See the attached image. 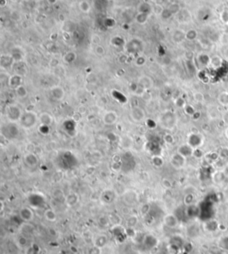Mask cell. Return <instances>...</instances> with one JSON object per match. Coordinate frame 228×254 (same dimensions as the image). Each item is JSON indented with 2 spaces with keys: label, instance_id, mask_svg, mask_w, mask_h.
Here are the masks:
<instances>
[{
  "label": "cell",
  "instance_id": "6da1fadb",
  "mask_svg": "<svg viewBox=\"0 0 228 254\" xmlns=\"http://www.w3.org/2000/svg\"><path fill=\"white\" fill-rule=\"evenodd\" d=\"M39 121V117L33 111H25L19 120V125L23 129H31L33 128L38 122Z\"/></svg>",
  "mask_w": 228,
  "mask_h": 254
},
{
  "label": "cell",
  "instance_id": "7a4b0ae2",
  "mask_svg": "<svg viewBox=\"0 0 228 254\" xmlns=\"http://www.w3.org/2000/svg\"><path fill=\"white\" fill-rule=\"evenodd\" d=\"M21 128L19 123L8 121L1 127V134L7 140H14L19 136Z\"/></svg>",
  "mask_w": 228,
  "mask_h": 254
},
{
  "label": "cell",
  "instance_id": "3957f363",
  "mask_svg": "<svg viewBox=\"0 0 228 254\" xmlns=\"http://www.w3.org/2000/svg\"><path fill=\"white\" fill-rule=\"evenodd\" d=\"M23 113V112L21 111L20 106H18L17 104H8L6 107V117L8 121L11 122H19L21 115Z\"/></svg>",
  "mask_w": 228,
  "mask_h": 254
},
{
  "label": "cell",
  "instance_id": "277c9868",
  "mask_svg": "<svg viewBox=\"0 0 228 254\" xmlns=\"http://www.w3.org/2000/svg\"><path fill=\"white\" fill-rule=\"evenodd\" d=\"M187 144L193 147L194 149H197L204 144V136L201 133H191L187 136Z\"/></svg>",
  "mask_w": 228,
  "mask_h": 254
},
{
  "label": "cell",
  "instance_id": "5b68a950",
  "mask_svg": "<svg viewBox=\"0 0 228 254\" xmlns=\"http://www.w3.org/2000/svg\"><path fill=\"white\" fill-rule=\"evenodd\" d=\"M130 117L133 121L136 123H140L144 121L146 119L145 111L140 106H134L130 111Z\"/></svg>",
  "mask_w": 228,
  "mask_h": 254
},
{
  "label": "cell",
  "instance_id": "8992f818",
  "mask_svg": "<svg viewBox=\"0 0 228 254\" xmlns=\"http://www.w3.org/2000/svg\"><path fill=\"white\" fill-rule=\"evenodd\" d=\"M186 159L185 157H184L183 155L178 154L177 152L174 154L171 158H170V164L172 165V167L176 169H181L185 166L186 164Z\"/></svg>",
  "mask_w": 228,
  "mask_h": 254
},
{
  "label": "cell",
  "instance_id": "52a82bcc",
  "mask_svg": "<svg viewBox=\"0 0 228 254\" xmlns=\"http://www.w3.org/2000/svg\"><path fill=\"white\" fill-rule=\"evenodd\" d=\"M111 232L114 236V238L116 240H120L121 242H122L123 241L125 240L128 235H127V229L124 228L123 227H121V225H114L113 227H112L111 229Z\"/></svg>",
  "mask_w": 228,
  "mask_h": 254
},
{
  "label": "cell",
  "instance_id": "ba28073f",
  "mask_svg": "<svg viewBox=\"0 0 228 254\" xmlns=\"http://www.w3.org/2000/svg\"><path fill=\"white\" fill-rule=\"evenodd\" d=\"M118 114L115 111H112V110H109V111H106L103 115V122L104 123V125L106 126H112L114 124L117 123L118 121Z\"/></svg>",
  "mask_w": 228,
  "mask_h": 254
},
{
  "label": "cell",
  "instance_id": "9c48e42d",
  "mask_svg": "<svg viewBox=\"0 0 228 254\" xmlns=\"http://www.w3.org/2000/svg\"><path fill=\"white\" fill-rule=\"evenodd\" d=\"M19 217L21 220H23L26 223H30V221L33 220L34 212L32 209L28 206L21 207L19 210Z\"/></svg>",
  "mask_w": 228,
  "mask_h": 254
},
{
  "label": "cell",
  "instance_id": "30bf717a",
  "mask_svg": "<svg viewBox=\"0 0 228 254\" xmlns=\"http://www.w3.org/2000/svg\"><path fill=\"white\" fill-rule=\"evenodd\" d=\"M163 223L168 228H176L179 225V219L175 214L168 213L163 218Z\"/></svg>",
  "mask_w": 228,
  "mask_h": 254
},
{
  "label": "cell",
  "instance_id": "8fae6325",
  "mask_svg": "<svg viewBox=\"0 0 228 254\" xmlns=\"http://www.w3.org/2000/svg\"><path fill=\"white\" fill-rule=\"evenodd\" d=\"M175 118H176V116L173 114V113L168 112V113H163V115L161 117V122L162 127H166L168 129L173 128V127L176 126V124L171 122V121H169V120H172V119H175Z\"/></svg>",
  "mask_w": 228,
  "mask_h": 254
},
{
  "label": "cell",
  "instance_id": "7c38bea8",
  "mask_svg": "<svg viewBox=\"0 0 228 254\" xmlns=\"http://www.w3.org/2000/svg\"><path fill=\"white\" fill-rule=\"evenodd\" d=\"M119 145L124 150H129L134 146V139L128 135H124L120 137Z\"/></svg>",
  "mask_w": 228,
  "mask_h": 254
},
{
  "label": "cell",
  "instance_id": "4fadbf2b",
  "mask_svg": "<svg viewBox=\"0 0 228 254\" xmlns=\"http://www.w3.org/2000/svg\"><path fill=\"white\" fill-rule=\"evenodd\" d=\"M50 91H51L50 93H51L52 97L54 98V100L60 102V101L63 100L64 97H65V91H64V89L62 87H59V86L53 87L51 88Z\"/></svg>",
  "mask_w": 228,
  "mask_h": 254
},
{
  "label": "cell",
  "instance_id": "5bb4252c",
  "mask_svg": "<svg viewBox=\"0 0 228 254\" xmlns=\"http://www.w3.org/2000/svg\"><path fill=\"white\" fill-rule=\"evenodd\" d=\"M178 154H180L183 155L184 157L188 158V157H192L194 156V149L191 145H189L187 143L186 144H183L181 145H179L177 148V151H176Z\"/></svg>",
  "mask_w": 228,
  "mask_h": 254
},
{
  "label": "cell",
  "instance_id": "9a60e30c",
  "mask_svg": "<svg viewBox=\"0 0 228 254\" xmlns=\"http://www.w3.org/2000/svg\"><path fill=\"white\" fill-rule=\"evenodd\" d=\"M24 162L28 167L34 168L39 164V157L37 156V154H33V153H29V154H26L24 155Z\"/></svg>",
  "mask_w": 228,
  "mask_h": 254
},
{
  "label": "cell",
  "instance_id": "2e32d148",
  "mask_svg": "<svg viewBox=\"0 0 228 254\" xmlns=\"http://www.w3.org/2000/svg\"><path fill=\"white\" fill-rule=\"evenodd\" d=\"M39 122H40L41 125L51 127L52 124L54 123V117L52 116V114L48 113V112L41 113L39 115Z\"/></svg>",
  "mask_w": 228,
  "mask_h": 254
},
{
  "label": "cell",
  "instance_id": "e0dca14e",
  "mask_svg": "<svg viewBox=\"0 0 228 254\" xmlns=\"http://www.w3.org/2000/svg\"><path fill=\"white\" fill-rule=\"evenodd\" d=\"M109 243V237H108L106 234H97L94 239V244L98 246L101 249H103L104 247H106Z\"/></svg>",
  "mask_w": 228,
  "mask_h": 254
},
{
  "label": "cell",
  "instance_id": "ac0fdd59",
  "mask_svg": "<svg viewBox=\"0 0 228 254\" xmlns=\"http://www.w3.org/2000/svg\"><path fill=\"white\" fill-rule=\"evenodd\" d=\"M79 202H80V195L75 192L70 193L65 197V203L68 207H74Z\"/></svg>",
  "mask_w": 228,
  "mask_h": 254
},
{
  "label": "cell",
  "instance_id": "d6986e66",
  "mask_svg": "<svg viewBox=\"0 0 228 254\" xmlns=\"http://www.w3.org/2000/svg\"><path fill=\"white\" fill-rule=\"evenodd\" d=\"M143 243L148 249H152V248H154L158 244V240L153 234H146V235H144Z\"/></svg>",
  "mask_w": 228,
  "mask_h": 254
},
{
  "label": "cell",
  "instance_id": "ffe728a7",
  "mask_svg": "<svg viewBox=\"0 0 228 254\" xmlns=\"http://www.w3.org/2000/svg\"><path fill=\"white\" fill-rule=\"evenodd\" d=\"M116 198V194L113 190L108 189L102 194V200L104 203H112Z\"/></svg>",
  "mask_w": 228,
  "mask_h": 254
},
{
  "label": "cell",
  "instance_id": "44dd1931",
  "mask_svg": "<svg viewBox=\"0 0 228 254\" xmlns=\"http://www.w3.org/2000/svg\"><path fill=\"white\" fill-rule=\"evenodd\" d=\"M44 217L49 222H55L57 220V213L53 209H47L44 212Z\"/></svg>",
  "mask_w": 228,
  "mask_h": 254
},
{
  "label": "cell",
  "instance_id": "7402d4cb",
  "mask_svg": "<svg viewBox=\"0 0 228 254\" xmlns=\"http://www.w3.org/2000/svg\"><path fill=\"white\" fill-rule=\"evenodd\" d=\"M15 94H16V95H17L19 98H21V99H24V98H26L28 96L27 88L24 87V86L21 85V86H19V87L15 88Z\"/></svg>",
  "mask_w": 228,
  "mask_h": 254
},
{
  "label": "cell",
  "instance_id": "603a6c76",
  "mask_svg": "<svg viewBox=\"0 0 228 254\" xmlns=\"http://www.w3.org/2000/svg\"><path fill=\"white\" fill-rule=\"evenodd\" d=\"M152 164L156 168H161L164 165V159L161 157V155H153L152 157Z\"/></svg>",
  "mask_w": 228,
  "mask_h": 254
},
{
  "label": "cell",
  "instance_id": "cb8c5ba5",
  "mask_svg": "<svg viewBox=\"0 0 228 254\" xmlns=\"http://www.w3.org/2000/svg\"><path fill=\"white\" fill-rule=\"evenodd\" d=\"M204 158H205V160H207L208 162H217L220 157H219V154L218 153L210 152V153H208L207 154H205Z\"/></svg>",
  "mask_w": 228,
  "mask_h": 254
},
{
  "label": "cell",
  "instance_id": "d4e9b609",
  "mask_svg": "<svg viewBox=\"0 0 228 254\" xmlns=\"http://www.w3.org/2000/svg\"><path fill=\"white\" fill-rule=\"evenodd\" d=\"M217 101L222 106H228V92H222L218 95Z\"/></svg>",
  "mask_w": 228,
  "mask_h": 254
},
{
  "label": "cell",
  "instance_id": "484cf974",
  "mask_svg": "<svg viewBox=\"0 0 228 254\" xmlns=\"http://www.w3.org/2000/svg\"><path fill=\"white\" fill-rule=\"evenodd\" d=\"M133 194V192L132 191H129V192H127L126 194H124V199H125V201L128 203V204H132V203H135L136 201H137V195L136 194H135L133 196H131Z\"/></svg>",
  "mask_w": 228,
  "mask_h": 254
},
{
  "label": "cell",
  "instance_id": "4316f807",
  "mask_svg": "<svg viewBox=\"0 0 228 254\" xmlns=\"http://www.w3.org/2000/svg\"><path fill=\"white\" fill-rule=\"evenodd\" d=\"M205 227H206V229L209 232H215L218 228V223H217V221L211 219V220H208L206 222Z\"/></svg>",
  "mask_w": 228,
  "mask_h": 254
},
{
  "label": "cell",
  "instance_id": "83f0119b",
  "mask_svg": "<svg viewBox=\"0 0 228 254\" xmlns=\"http://www.w3.org/2000/svg\"><path fill=\"white\" fill-rule=\"evenodd\" d=\"M102 250L98 246L94 245V243L93 244H90L88 245V247L87 249V252H86V254H102Z\"/></svg>",
  "mask_w": 228,
  "mask_h": 254
},
{
  "label": "cell",
  "instance_id": "f1b7e54d",
  "mask_svg": "<svg viewBox=\"0 0 228 254\" xmlns=\"http://www.w3.org/2000/svg\"><path fill=\"white\" fill-rule=\"evenodd\" d=\"M21 78L20 76H17V75H15V76H13L12 78H11V80H10V86H12L13 87H14V88H16V87H18L19 86H21Z\"/></svg>",
  "mask_w": 228,
  "mask_h": 254
},
{
  "label": "cell",
  "instance_id": "f546056e",
  "mask_svg": "<svg viewBox=\"0 0 228 254\" xmlns=\"http://www.w3.org/2000/svg\"><path fill=\"white\" fill-rule=\"evenodd\" d=\"M194 194H187L185 195V197H184V203H185L186 206L193 205V204H194Z\"/></svg>",
  "mask_w": 228,
  "mask_h": 254
},
{
  "label": "cell",
  "instance_id": "4dcf8cb0",
  "mask_svg": "<svg viewBox=\"0 0 228 254\" xmlns=\"http://www.w3.org/2000/svg\"><path fill=\"white\" fill-rule=\"evenodd\" d=\"M210 63H211V65H212L213 67H215V68H218V67H220L222 65V63H223V60H222L219 56L215 55L214 57H212V58H211V60H210Z\"/></svg>",
  "mask_w": 228,
  "mask_h": 254
},
{
  "label": "cell",
  "instance_id": "1f68e13d",
  "mask_svg": "<svg viewBox=\"0 0 228 254\" xmlns=\"http://www.w3.org/2000/svg\"><path fill=\"white\" fill-rule=\"evenodd\" d=\"M137 223H138V219L135 216H130L128 219H127V226H128V227L134 228L136 226Z\"/></svg>",
  "mask_w": 228,
  "mask_h": 254
},
{
  "label": "cell",
  "instance_id": "d6a6232c",
  "mask_svg": "<svg viewBox=\"0 0 228 254\" xmlns=\"http://www.w3.org/2000/svg\"><path fill=\"white\" fill-rule=\"evenodd\" d=\"M98 224H99V226H102V227H108L111 224V219L107 216H102L98 219Z\"/></svg>",
  "mask_w": 228,
  "mask_h": 254
},
{
  "label": "cell",
  "instance_id": "836d02e7",
  "mask_svg": "<svg viewBox=\"0 0 228 254\" xmlns=\"http://www.w3.org/2000/svg\"><path fill=\"white\" fill-rule=\"evenodd\" d=\"M163 141L167 145H173L175 143L174 136L170 133H166L163 136Z\"/></svg>",
  "mask_w": 228,
  "mask_h": 254
},
{
  "label": "cell",
  "instance_id": "e575fe53",
  "mask_svg": "<svg viewBox=\"0 0 228 254\" xmlns=\"http://www.w3.org/2000/svg\"><path fill=\"white\" fill-rule=\"evenodd\" d=\"M210 60H211V58L206 53H201V55L199 56V61L203 65H208V63H210Z\"/></svg>",
  "mask_w": 228,
  "mask_h": 254
},
{
  "label": "cell",
  "instance_id": "d590c367",
  "mask_svg": "<svg viewBox=\"0 0 228 254\" xmlns=\"http://www.w3.org/2000/svg\"><path fill=\"white\" fill-rule=\"evenodd\" d=\"M17 243L21 248H24L25 246H27L28 244V240L27 238L23 235H20L18 237V240H17Z\"/></svg>",
  "mask_w": 228,
  "mask_h": 254
},
{
  "label": "cell",
  "instance_id": "8d00e7d4",
  "mask_svg": "<svg viewBox=\"0 0 228 254\" xmlns=\"http://www.w3.org/2000/svg\"><path fill=\"white\" fill-rule=\"evenodd\" d=\"M184 111H185V113L187 114V115H189V116H193L194 114L195 113V112H196V110H195L194 107L192 106L191 104H186L185 105V107L184 108Z\"/></svg>",
  "mask_w": 228,
  "mask_h": 254
},
{
  "label": "cell",
  "instance_id": "74e56055",
  "mask_svg": "<svg viewBox=\"0 0 228 254\" xmlns=\"http://www.w3.org/2000/svg\"><path fill=\"white\" fill-rule=\"evenodd\" d=\"M218 244H219V246L221 248L228 251V236L222 237L220 241H219V242H218Z\"/></svg>",
  "mask_w": 228,
  "mask_h": 254
},
{
  "label": "cell",
  "instance_id": "f35d334b",
  "mask_svg": "<svg viewBox=\"0 0 228 254\" xmlns=\"http://www.w3.org/2000/svg\"><path fill=\"white\" fill-rule=\"evenodd\" d=\"M175 104H176V106L178 107V108H183L184 109L186 105V103H185V100L184 98L179 97V98H177L176 100L175 101Z\"/></svg>",
  "mask_w": 228,
  "mask_h": 254
},
{
  "label": "cell",
  "instance_id": "ab89813d",
  "mask_svg": "<svg viewBox=\"0 0 228 254\" xmlns=\"http://www.w3.org/2000/svg\"><path fill=\"white\" fill-rule=\"evenodd\" d=\"M194 99L197 103H202L204 101V95L201 92H195L194 94Z\"/></svg>",
  "mask_w": 228,
  "mask_h": 254
},
{
  "label": "cell",
  "instance_id": "60d3db41",
  "mask_svg": "<svg viewBox=\"0 0 228 254\" xmlns=\"http://www.w3.org/2000/svg\"><path fill=\"white\" fill-rule=\"evenodd\" d=\"M218 154L221 159H226L228 157V147H222Z\"/></svg>",
  "mask_w": 228,
  "mask_h": 254
},
{
  "label": "cell",
  "instance_id": "b9f144b4",
  "mask_svg": "<svg viewBox=\"0 0 228 254\" xmlns=\"http://www.w3.org/2000/svg\"><path fill=\"white\" fill-rule=\"evenodd\" d=\"M161 185L165 189H170L172 187V182L168 178H163L161 180Z\"/></svg>",
  "mask_w": 228,
  "mask_h": 254
},
{
  "label": "cell",
  "instance_id": "7bdbcfd3",
  "mask_svg": "<svg viewBox=\"0 0 228 254\" xmlns=\"http://www.w3.org/2000/svg\"><path fill=\"white\" fill-rule=\"evenodd\" d=\"M194 156L195 158H197V159H200V158H202L204 156V154H203V152L201 151L200 148H197V149H194Z\"/></svg>",
  "mask_w": 228,
  "mask_h": 254
},
{
  "label": "cell",
  "instance_id": "ee69618b",
  "mask_svg": "<svg viewBox=\"0 0 228 254\" xmlns=\"http://www.w3.org/2000/svg\"><path fill=\"white\" fill-rule=\"evenodd\" d=\"M196 37H197V33H196V31H194V30H190L187 33V35H186V38L189 40L194 39Z\"/></svg>",
  "mask_w": 228,
  "mask_h": 254
},
{
  "label": "cell",
  "instance_id": "f6af8a7d",
  "mask_svg": "<svg viewBox=\"0 0 228 254\" xmlns=\"http://www.w3.org/2000/svg\"><path fill=\"white\" fill-rule=\"evenodd\" d=\"M222 120L225 124L228 125V110H226L222 115Z\"/></svg>",
  "mask_w": 228,
  "mask_h": 254
},
{
  "label": "cell",
  "instance_id": "bcb514c9",
  "mask_svg": "<svg viewBox=\"0 0 228 254\" xmlns=\"http://www.w3.org/2000/svg\"><path fill=\"white\" fill-rule=\"evenodd\" d=\"M201 113H200V112H198V111H196V112H195V113L192 116V118H193V119H194V120H198L199 119H200V118H201Z\"/></svg>",
  "mask_w": 228,
  "mask_h": 254
},
{
  "label": "cell",
  "instance_id": "7dc6e473",
  "mask_svg": "<svg viewBox=\"0 0 228 254\" xmlns=\"http://www.w3.org/2000/svg\"><path fill=\"white\" fill-rule=\"evenodd\" d=\"M225 136H226V137L228 139V127H226V130H225Z\"/></svg>",
  "mask_w": 228,
  "mask_h": 254
}]
</instances>
